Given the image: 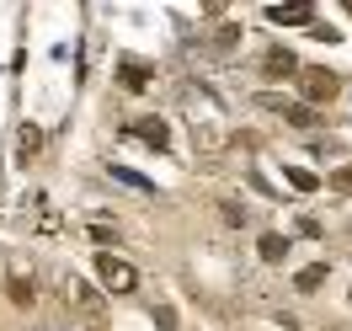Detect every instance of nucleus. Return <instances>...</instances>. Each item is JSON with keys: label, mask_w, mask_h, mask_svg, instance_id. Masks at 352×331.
<instances>
[{"label": "nucleus", "mask_w": 352, "mask_h": 331, "mask_svg": "<svg viewBox=\"0 0 352 331\" xmlns=\"http://www.w3.org/2000/svg\"><path fill=\"white\" fill-rule=\"evenodd\" d=\"M112 177H118V182H129V187H139V193H155L150 182L139 177V171H129V166H112Z\"/></svg>", "instance_id": "11"}, {"label": "nucleus", "mask_w": 352, "mask_h": 331, "mask_svg": "<svg viewBox=\"0 0 352 331\" xmlns=\"http://www.w3.org/2000/svg\"><path fill=\"white\" fill-rule=\"evenodd\" d=\"M129 134H139V139H150V150H166V139H171L160 118H133V123H129Z\"/></svg>", "instance_id": "5"}, {"label": "nucleus", "mask_w": 352, "mask_h": 331, "mask_svg": "<svg viewBox=\"0 0 352 331\" xmlns=\"http://www.w3.org/2000/svg\"><path fill=\"white\" fill-rule=\"evenodd\" d=\"M91 241L96 246H118V230H112V224H91Z\"/></svg>", "instance_id": "14"}, {"label": "nucleus", "mask_w": 352, "mask_h": 331, "mask_svg": "<svg viewBox=\"0 0 352 331\" xmlns=\"http://www.w3.org/2000/svg\"><path fill=\"white\" fill-rule=\"evenodd\" d=\"M326 284V262H309L305 273H299V278H294V288H299V294H315V288Z\"/></svg>", "instance_id": "7"}, {"label": "nucleus", "mask_w": 352, "mask_h": 331, "mask_svg": "<svg viewBox=\"0 0 352 331\" xmlns=\"http://www.w3.org/2000/svg\"><path fill=\"white\" fill-rule=\"evenodd\" d=\"M256 251H262V262H283V257H288V235H262Z\"/></svg>", "instance_id": "8"}, {"label": "nucleus", "mask_w": 352, "mask_h": 331, "mask_svg": "<svg viewBox=\"0 0 352 331\" xmlns=\"http://www.w3.org/2000/svg\"><path fill=\"white\" fill-rule=\"evenodd\" d=\"M309 17H315V6H305V0H294V6H267V22H278V27H309Z\"/></svg>", "instance_id": "3"}, {"label": "nucleus", "mask_w": 352, "mask_h": 331, "mask_svg": "<svg viewBox=\"0 0 352 331\" xmlns=\"http://www.w3.org/2000/svg\"><path fill=\"white\" fill-rule=\"evenodd\" d=\"M6 294H11L16 305H32V284H27V278H11V284H6Z\"/></svg>", "instance_id": "12"}, {"label": "nucleus", "mask_w": 352, "mask_h": 331, "mask_svg": "<svg viewBox=\"0 0 352 331\" xmlns=\"http://www.w3.org/2000/svg\"><path fill=\"white\" fill-rule=\"evenodd\" d=\"M262 107L283 112L288 123H299V129H309V123H315V112H309V107H294V102H278V96H262Z\"/></svg>", "instance_id": "6"}, {"label": "nucleus", "mask_w": 352, "mask_h": 331, "mask_svg": "<svg viewBox=\"0 0 352 331\" xmlns=\"http://www.w3.org/2000/svg\"><path fill=\"white\" fill-rule=\"evenodd\" d=\"M262 75L267 81H288V75H299V59H294L288 48H272V54L262 59Z\"/></svg>", "instance_id": "4"}, {"label": "nucleus", "mask_w": 352, "mask_h": 331, "mask_svg": "<svg viewBox=\"0 0 352 331\" xmlns=\"http://www.w3.org/2000/svg\"><path fill=\"white\" fill-rule=\"evenodd\" d=\"M288 182H294L299 193H315V187H320V177H315V171H305V166H288Z\"/></svg>", "instance_id": "10"}, {"label": "nucleus", "mask_w": 352, "mask_h": 331, "mask_svg": "<svg viewBox=\"0 0 352 331\" xmlns=\"http://www.w3.org/2000/svg\"><path fill=\"white\" fill-rule=\"evenodd\" d=\"M331 187H336V193H347V198H352V166H336V171H331Z\"/></svg>", "instance_id": "13"}, {"label": "nucleus", "mask_w": 352, "mask_h": 331, "mask_svg": "<svg viewBox=\"0 0 352 331\" xmlns=\"http://www.w3.org/2000/svg\"><path fill=\"white\" fill-rule=\"evenodd\" d=\"M342 91V81H336V70H326V65H315V70H305V102H309V112L315 107H326L331 96Z\"/></svg>", "instance_id": "2"}, {"label": "nucleus", "mask_w": 352, "mask_h": 331, "mask_svg": "<svg viewBox=\"0 0 352 331\" xmlns=\"http://www.w3.org/2000/svg\"><path fill=\"white\" fill-rule=\"evenodd\" d=\"M123 81H129V86H144V81H150V70H144V65H123Z\"/></svg>", "instance_id": "15"}, {"label": "nucleus", "mask_w": 352, "mask_h": 331, "mask_svg": "<svg viewBox=\"0 0 352 331\" xmlns=\"http://www.w3.org/2000/svg\"><path fill=\"white\" fill-rule=\"evenodd\" d=\"M96 278H102L107 294H133V288H139V267L123 262V257H112V251H102V257H96Z\"/></svg>", "instance_id": "1"}, {"label": "nucleus", "mask_w": 352, "mask_h": 331, "mask_svg": "<svg viewBox=\"0 0 352 331\" xmlns=\"http://www.w3.org/2000/svg\"><path fill=\"white\" fill-rule=\"evenodd\" d=\"M38 150H43V134H38V129H32V123H27V129L16 134V155H22V160H32V155H38Z\"/></svg>", "instance_id": "9"}, {"label": "nucleus", "mask_w": 352, "mask_h": 331, "mask_svg": "<svg viewBox=\"0 0 352 331\" xmlns=\"http://www.w3.org/2000/svg\"><path fill=\"white\" fill-rule=\"evenodd\" d=\"M155 326H160V331H176V315H171L166 305H160V310H155Z\"/></svg>", "instance_id": "16"}]
</instances>
